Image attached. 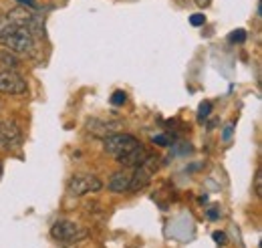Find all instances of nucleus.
<instances>
[{
	"label": "nucleus",
	"instance_id": "obj_14",
	"mask_svg": "<svg viewBox=\"0 0 262 248\" xmlns=\"http://www.w3.org/2000/svg\"><path fill=\"white\" fill-rule=\"evenodd\" d=\"M190 23H192V27H202V25L206 23V16L200 14V12H198V14H192V16H190Z\"/></svg>",
	"mask_w": 262,
	"mask_h": 248
},
{
	"label": "nucleus",
	"instance_id": "obj_7",
	"mask_svg": "<svg viewBox=\"0 0 262 248\" xmlns=\"http://www.w3.org/2000/svg\"><path fill=\"white\" fill-rule=\"evenodd\" d=\"M0 146L6 148V150H12V148L20 146V131L12 121L0 123Z\"/></svg>",
	"mask_w": 262,
	"mask_h": 248
},
{
	"label": "nucleus",
	"instance_id": "obj_3",
	"mask_svg": "<svg viewBox=\"0 0 262 248\" xmlns=\"http://www.w3.org/2000/svg\"><path fill=\"white\" fill-rule=\"evenodd\" d=\"M135 146H139V139L131 133H111V135H105L103 139V150L115 157L131 152Z\"/></svg>",
	"mask_w": 262,
	"mask_h": 248
},
{
	"label": "nucleus",
	"instance_id": "obj_1",
	"mask_svg": "<svg viewBox=\"0 0 262 248\" xmlns=\"http://www.w3.org/2000/svg\"><path fill=\"white\" fill-rule=\"evenodd\" d=\"M0 45L8 53L16 55H31L34 49V36L29 27H18L6 20V27L0 32Z\"/></svg>",
	"mask_w": 262,
	"mask_h": 248
},
{
	"label": "nucleus",
	"instance_id": "obj_6",
	"mask_svg": "<svg viewBox=\"0 0 262 248\" xmlns=\"http://www.w3.org/2000/svg\"><path fill=\"white\" fill-rule=\"evenodd\" d=\"M0 93L25 95L27 93V81L14 69H0Z\"/></svg>",
	"mask_w": 262,
	"mask_h": 248
},
{
	"label": "nucleus",
	"instance_id": "obj_20",
	"mask_svg": "<svg viewBox=\"0 0 262 248\" xmlns=\"http://www.w3.org/2000/svg\"><path fill=\"white\" fill-rule=\"evenodd\" d=\"M196 4L200 6V8H206V6L210 4V0H196Z\"/></svg>",
	"mask_w": 262,
	"mask_h": 248
},
{
	"label": "nucleus",
	"instance_id": "obj_8",
	"mask_svg": "<svg viewBox=\"0 0 262 248\" xmlns=\"http://www.w3.org/2000/svg\"><path fill=\"white\" fill-rule=\"evenodd\" d=\"M147 152H145V148L139 143V146H135L131 152H127V154L119 155L117 157V161L123 166V168H137V166H141L143 161H145V157H147Z\"/></svg>",
	"mask_w": 262,
	"mask_h": 248
},
{
	"label": "nucleus",
	"instance_id": "obj_18",
	"mask_svg": "<svg viewBox=\"0 0 262 248\" xmlns=\"http://www.w3.org/2000/svg\"><path fill=\"white\" fill-rule=\"evenodd\" d=\"M230 135H232V123H228L224 127V139H230Z\"/></svg>",
	"mask_w": 262,
	"mask_h": 248
},
{
	"label": "nucleus",
	"instance_id": "obj_5",
	"mask_svg": "<svg viewBox=\"0 0 262 248\" xmlns=\"http://www.w3.org/2000/svg\"><path fill=\"white\" fill-rule=\"evenodd\" d=\"M101 188H103V184H101V180H99L97 176H93V174H81V176L71 178L67 190H69L71 196L79 198V196H85V194H91V192H99Z\"/></svg>",
	"mask_w": 262,
	"mask_h": 248
},
{
	"label": "nucleus",
	"instance_id": "obj_10",
	"mask_svg": "<svg viewBox=\"0 0 262 248\" xmlns=\"http://www.w3.org/2000/svg\"><path fill=\"white\" fill-rule=\"evenodd\" d=\"M210 111H212V103H210V101L200 103V109H198V119H200V121H204V119L210 115Z\"/></svg>",
	"mask_w": 262,
	"mask_h": 248
},
{
	"label": "nucleus",
	"instance_id": "obj_21",
	"mask_svg": "<svg viewBox=\"0 0 262 248\" xmlns=\"http://www.w3.org/2000/svg\"><path fill=\"white\" fill-rule=\"evenodd\" d=\"M4 27H6V18H0V32H2Z\"/></svg>",
	"mask_w": 262,
	"mask_h": 248
},
{
	"label": "nucleus",
	"instance_id": "obj_12",
	"mask_svg": "<svg viewBox=\"0 0 262 248\" xmlns=\"http://www.w3.org/2000/svg\"><path fill=\"white\" fill-rule=\"evenodd\" d=\"M254 194L260 198L262 196V172L256 170V176H254Z\"/></svg>",
	"mask_w": 262,
	"mask_h": 248
},
{
	"label": "nucleus",
	"instance_id": "obj_16",
	"mask_svg": "<svg viewBox=\"0 0 262 248\" xmlns=\"http://www.w3.org/2000/svg\"><path fill=\"white\" fill-rule=\"evenodd\" d=\"M0 61L6 63V65H10L12 69L16 67V59H14V57H10V55H6V53H0Z\"/></svg>",
	"mask_w": 262,
	"mask_h": 248
},
{
	"label": "nucleus",
	"instance_id": "obj_13",
	"mask_svg": "<svg viewBox=\"0 0 262 248\" xmlns=\"http://www.w3.org/2000/svg\"><path fill=\"white\" fill-rule=\"evenodd\" d=\"M125 101H127V95L123 93V91H115L113 97H111V103H113V105H123Z\"/></svg>",
	"mask_w": 262,
	"mask_h": 248
},
{
	"label": "nucleus",
	"instance_id": "obj_4",
	"mask_svg": "<svg viewBox=\"0 0 262 248\" xmlns=\"http://www.w3.org/2000/svg\"><path fill=\"white\" fill-rule=\"evenodd\" d=\"M156 161H158L156 157L147 155L145 161L135 168V174L131 176L129 180V192H139V190H143V188L151 182V176L156 174V168H158Z\"/></svg>",
	"mask_w": 262,
	"mask_h": 248
},
{
	"label": "nucleus",
	"instance_id": "obj_19",
	"mask_svg": "<svg viewBox=\"0 0 262 248\" xmlns=\"http://www.w3.org/2000/svg\"><path fill=\"white\" fill-rule=\"evenodd\" d=\"M208 218H210V220H216V218H218V212H216V208H210V210H208Z\"/></svg>",
	"mask_w": 262,
	"mask_h": 248
},
{
	"label": "nucleus",
	"instance_id": "obj_22",
	"mask_svg": "<svg viewBox=\"0 0 262 248\" xmlns=\"http://www.w3.org/2000/svg\"><path fill=\"white\" fill-rule=\"evenodd\" d=\"M0 176H2V166H0Z\"/></svg>",
	"mask_w": 262,
	"mask_h": 248
},
{
	"label": "nucleus",
	"instance_id": "obj_17",
	"mask_svg": "<svg viewBox=\"0 0 262 248\" xmlns=\"http://www.w3.org/2000/svg\"><path fill=\"white\" fill-rule=\"evenodd\" d=\"M212 238H214L218 244H222V246L228 242V238H226V234H224V232H214V234H212Z\"/></svg>",
	"mask_w": 262,
	"mask_h": 248
},
{
	"label": "nucleus",
	"instance_id": "obj_9",
	"mask_svg": "<svg viewBox=\"0 0 262 248\" xmlns=\"http://www.w3.org/2000/svg\"><path fill=\"white\" fill-rule=\"evenodd\" d=\"M129 180H131V176H127L125 172H115V174L111 176V180H109V190H111V192H117V194L127 192V190H129Z\"/></svg>",
	"mask_w": 262,
	"mask_h": 248
},
{
	"label": "nucleus",
	"instance_id": "obj_11",
	"mask_svg": "<svg viewBox=\"0 0 262 248\" xmlns=\"http://www.w3.org/2000/svg\"><path fill=\"white\" fill-rule=\"evenodd\" d=\"M228 38H230V43H244V40H246V31L238 29V31L232 32Z\"/></svg>",
	"mask_w": 262,
	"mask_h": 248
},
{
	"label": "nucleus",
	"instance_id": "obj_15",
	"mask_svg": "<svg viewBox=\"0 0 262 248\" xmlns=\"http://www.w3.org/2000/svg\"><path fill=\"white\" fill-rule=\"evenodd\" d=\"M154 143H156V146H162V148H167L171 141H169L167 135H156V137H154Z\"/></svg>",
	"mask_w": 262,
	"mask_h": 248
},
{
	"label": "nucleus",
	"instance_id": "obj_2",
	"mask_svg": "<svg viewBox=\"0 0 262 248\" xmlns=\"http://www.w3.org/2000/svg\"><path fill=\"white\" fill-rule=\"evenodd\" d=\"M87 230L71 220H59L51 226V236L57 240V242H63V244H73V242H79L83 238H87Z\"/></svg>",
	"mask_w": 262,
	"mask_h": 248
}]
</instances>
